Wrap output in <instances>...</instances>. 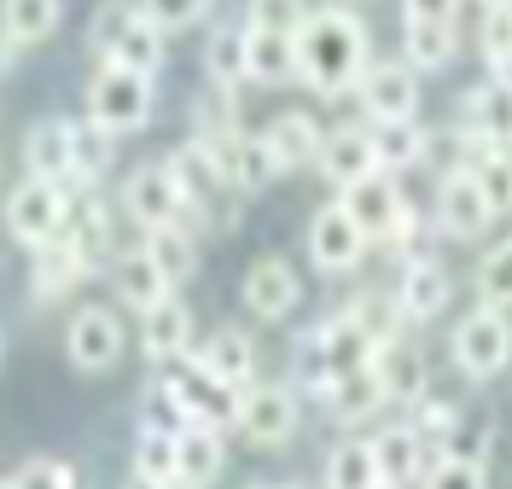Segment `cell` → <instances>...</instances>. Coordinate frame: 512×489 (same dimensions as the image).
I'll return each mask as SVG.
<instances>
[{"instance_id": "6da1fadb", "label": "cell", "mask_w": 512, "mask_h": 489, "mask_svg": "<svg viewBox=\"0 0 512 489\" xmlns=\"http://www.w3.org/2000/svg\"><path fill=\"white\" fill-rule=\"evenodd\" d=\"M367 70V24L344 6H320L297 30V76L315 94H344Z\"/></svg>"}, {"instance_id": "7a4b0ae2", "label": "cell", "mask_w": 512, "mask_h": 489, "mask_svg": "<svg viewBox=\"0 0 512 489\" xmlns=\"http://www.w3.org/2000/svg\"><path fill=\"white\" fill-rule=\"evenodd\" d=\"M373 350H379V338L361 326V315L355 309H344L338 321H326L320 332H309V344H303V385H315L320 396L332 391L344 373H355V367H367L373 361Z\"/></svg>"}, {"instance_id": "3957f363", "label": "cell", "mask_w": 512, "mask_h": 489, "mask_svg": "<svg viewBox=\"0 0 512 489\" xmlns=\"http://www.w3.org/2000/svg\"><path fill=\"white\" fill-rule=\"evenodd\" d=\"M146 117H152V76L105 59L88 82V123H99L105 134H134Z\"/></svg>"}, {"instance_id": "277c9868", "label": "cell", "mask_w": 512, "mask_h": 489, "mask_svg": "<svg viewBox=\"0 0 512 489\" xmlns=\"http://www.w3.org/2000/svg\"><path fill=\"white\" fill-rule=\"evenodd\" d=\"M454 361H460V373H466V379H495V373H507V361H512V321H507V309L478 303L466 321L454 326Z\"/></svg>"}, {"instance_id": "5b68a950", "label": "cell", "mask_w": 512, "mask_h": 489, "mask_svg": "<svg viewBox=\"0 0 512 489\" xmlns=\"http://www.w3.org/2000/svg\"><path fill=\"white\" fill-rule=\"evenodd\" d=\"M169 402L181 408V420H198V425H216V431H233V420H239V396L233 385H222L210 367H198V356L187 361V367H175L169 373Z\"/></svg>"}, {"instance_id": "8992f818", "label": "cell", "mask_w": 512, "mask_h": 489, "mask_svg": "<svg viewBox=\"0 0 512 489\" xmlns=\"http://www.w3.org/2000/svg\"><path fill=\"white\" fill-rule=\"evenodd\" d=\"M64 216H70V187L64 181H24V187H12L6 198V228L12 239H24V245H47V239H59L64 233Z\"/></svg>"}, {"instance_id": "52a82bcc", "label": "cell", "mask_w": 512, "mask_h": 489, "mask_svg": "<svg viewBox=\"0 0 512 489\" xmlns=\"http://www.w3.org/2000/svg\"><path fill=\"white\" fill-rule=\"evenodd\" d=\"M123 204L140 228H187V198L175 187L169 163H140L123 181Z\"/></svg>"}, {"instance_id": "ba28073f", "label": "cell", "mask_w": 512, "mask_h": 489, "mask_svg": "<svg viewBox=\"0 0 512 489\" xmlns=\"http://www.w3.org/2000/svg\"><path fill=\"white\" fill-rule=\"evenodd\" d=\"M64 356H70V367H82V373L117 367V356H123V321H117L105 303L76 309L70 326H64Z\"/></svg>"}, {"instance_id": "9c48e42d", "label": "cell", "mask_w": 512, "mask_h": 489, "mask_svg": "<svg viewBox=\"0 0 512 489\" xmlns=\"http://www.w3.org/2000/svg\"><path fill=\"white\" fill-rule=\"evenodd\" d=\"M233 431L245 443H256V449H280L291 431H297V396L286 385H245Z\"/></svg>"}, {"instance_id": "30bf717a", "label": "cell", "mask_w": 512, "mask_h": 489, "mask_svg": "<svg viewBox=\"0 0 512 489\" xmlns=\"http://www.w3.org/2000/svg\"><path fill=\"white\" fill-rule=\"evenodd\" d=\"M338 204L355 216V228L367 233V239H390V233L402 228V216H408V198H402V187H396V175H390V169L361 175L355 187H344Z\"/></svg>"}, {"instance_id": "8fae6325", "label": "cell", "mask_w": 512, "mask_h": 489, "mask_svg": "<svg viewBox=\"0 0 512 489\" xmlns=\"http://www.w3.org/2000/svg\"><path fill=\"white\" fill-rule=\"evenodd\" d=\"M367 233L355 228V216L344 210V204H326V210H315V222H309V257H315V268H326V274H350L355 262L367 257Z\"/></svg>"}, {"instance_id": "7c38bea8", "label": "cell", "mask_w": 512, "mask_h": 489, "mask_svg": "<svg viewBox=\"0 0 512 489\" xmlns=\"http://www.w3.org/2000/svg\"><path fill=\"white\" fill-rule=\"evenodd\" d=\"M361 105L373 111V123H396V117H414L419 105V76L402 59H384V65L361 70Z\"/></svg>"}, {"instance_id": "4fadbf2b", "label": "cell", "mask_w": 512, "mask_h": 489, "mask_svg": "<svg viewBox=\"0 0 512 489\" xmlns=\"http://www.w3.org/2000/svg\"><path fill=\"white\" fill-rule=\"evenodd\" d=\"M437 222H443V233H454V239H478V233L495 222V204H489V193H483V181L472 169H454L443 181V193H437Z\"/></svg>"}, {"instance_id": "5bb4252c", "label": "cell", "mask_w": 512, "mask_h": 489, "mask_svg": "<svg viewBox=\"0 0 512 489\" xmlns=\"http://www.w3.org/2000/svg\"><path fill=\"white\" fill-rule=\"evenodd\" d=\"M297 303H303V280H297L291 262H280V257L251 262V274H245V309H251L256 321H286Z\"/></svg>"}, {"instance_id": "9a60e30c", "label": "cell", "mask_w": 512, "mask_h": 489, "mask_svg": "<svg viewBox=\"0 0 512 489\" xmlns=\"http://www.w3.org/2000/svg\"><path fill=\"white\" fill-rule=\"evenodd\" d=\"M222 460H227V443H222L216 425L187 420L175 431V484H187V489L216 484V478H222Z\"/></svg>"}, {"instance_id": "2e32d148", "label": "cell", "mask_w": 512, "mask_h": 489, "mask_svg": "<svg viewBox=\"0 0 512 489\" xmlns=\"http://www.w3.org/2000/svg\"><path fill=\"white\" fill-rule=\"evenodd\" d=\"M187 344H192V315L181 297H163V303H152L140 315V350H146V361H181Z\"/></svg>"}, {"instance_id": "e0dca14e", "label": "cell", "mask_w": 512, "mask_h": 489, "mask_svg": "<svg viewBox=\"0 0 512 489\" xmlns=\"http://www.w3.org/2000/svg\"><path fill=\"white\" fill-rule=\"evenodd\" d=\"M373 373L384 385V402H419L425 396V356L408 338H384L373 350Z\"/></svg>"}, {"instance_id": "ac0fdd59", "label": "cell", "mask_w": 512, "mask_h": 489, "mask_svg": "<svg viewBox=\"0 0 512 489\" xmlns=\"http://www.w3.org/2000/svg\"><path fill=\"white\" fill-rule=\"evenodd\" d=\"M70 152H76V129L64 117H41L24 134V163H30L35 181H64L70 187Z\"/></svg>"}, {"instance_id": "d6986e66", "label": "cell", "mask_w": 512, "mask_h": 489, "mask_svg": "<svg viewBox=\"0 0 512 489\" xmlns=\"http://www.w3.org/2000/svg\"><path fill=\"white\" fill-rule=\"evenodd\" d=\"M262 146L274 152V163H280V169H303V163L320 158L326 134H320V123L309 117V111H280V117L262 129Z\"/></svg>"}, {"instance_id": "ffe728a7", "label": "cell", "mask_w": 512, "mask_h": 489, "mask_svg": "<svg viewBox=\"0 0 512 489\" xmlns=\"http://www.w3.org/2000/svg\"><path fill=\"white\" fill-rule=\"evenodd\" d=\"M204 70L216 82V94H233L239 82H251V24H222L204 47Z\"/></svg>"}, {"instance_id": "44dd1931", "label": "cell", "mask_w": 512, "mask_h": 489, "mask_svg": "<svg viewBox=\"0 0 512 489\" xmlns=\"http://www.w3.org/2000/svg\"><path fill=\"white\" fill-rule=\"evenodd\" d=\"M320 175L326 181H338V187H355L361 175H373L379 169V158H373V134L367 129H338L326 134V146H320Z\"/></svg>"}, {"instance_id": "7402d4cb", "label": "cell", "mask_w": 512, "mask_h": 489, "mask_svg": "<svg viewBox=\"0 0 512 489\" xmlns=\"http://www.w3.org/2000/svg\"><path fill=\"white\" fill-rule=\"evenodd\" d=\"M111 65H128L140 70V76H158L163 65V30L146 18V12H128L123 24L111 30V53H105Z\"/></svg>"}, {"instance_id": "603a6c76", "label": "cell", "mask_w": 512, "mask_h": 489, "mask_svg": "<svg viewBox=\"0 0 512 489\" xmlns=\"http://www.w3.org/2000/svg\"><path fill=\"white\" fill-rule=\"evenodd\" d=\"M448 303V268L431 257H414L402 268V292H396V309L408 315V321H431V315H443Z\"/></svg>"}, {"instance_id": "cb8c5ba5", "label": "cell", "mask_w": 512, "mask_h": 489, "mask_svg": "<svg viewBox=\"0 0 512 489\" xmlns=\"http://www.w3.org/2000/svg\"><path fill=\"white\" fill-rule=\"evenodd\" d=\"M88 268H94V262H88V257H82V251H76V245L59 233V239L35 245V274H30V286H35L41 297H70V292H76V280H82Z\"/></svg>"}, {"instance_id": "d4e9b609", "label": "cell", "mask_w": 512, "mask_h": 489, "mask_svg": "<svg viewBox=\"0 0 512 489\" xmlns=\"http://www.w3.org/2000/svg\"><path fill=\"white\" fill-rule=\"evenodd\" d=\"M198 367H210L222 385H233V391H245L256 373V350L245 332H233V326H222V332H210L204 338V350H198Z\"/></svg>"}, {"instance_id": "484cf974", "label": "cell", "mask_w": 512, "mask_h": 489, "mask_svg": "<svg viewBox=\"0 0 512 489\" xmlns=\"http://www.w3.org/2000/svg\"><path fill=\"white\" fill-rule=\"evenodd\" d=\"M373 443V460H379V478L384 484H414L419 466H425V443H419L414 425H390V431H379V437H367Z\"/></svg>"}, {"instance_id": "4316f807", "label": "cell", "mask_w": 512, "mask_h": 489, "mask_svg": "<svg viewBox=\"0 0 512 489\" xmlns=\"http://www.w3.org/2000/svg\"><path fill=\"white\" fill-rule=\"evenodd\" d=\"M326 408H332L344 425L373 420V414L384 408V385H379V373H373V361H367V367H355V373H344V379L326 391Z\"/></svg>"}, {"instance_id": "83f0119b", "label": "cell", "mask_w": 512, "mask_h": 489, "mask_svg": "<svg viewBox=\"0 0 512 489\" xmlns=\"http://www.w3.org/2000/svg\"><path fill=\"white\" fill-rule=\"evenodd\" d=\"M466 129L483 134V140H512V82H483V88H472L466 94Z\"/></svg>"}, {"instance_id": "f1b7e54d", "label": "cell", "mask_w": 512, "mask_h": 489, "mask_svg": "<svg viewBox=\"0 0 512 489\" xmlns=\"http://www.w3.org/2000/svg\"><path fill=\"white\" fill-rule=\"evenodd\" d=\"M59 30V0H0V35L12 47H35Z\"/></svg>"}, {"instance_id": "f546056e", "label": "cell", "mask_w": 512, "mask_h": 489, "mask_svg": "<svg viewBox=\"0 0 512 489\" xmlns=\"http://www.w3.org/2000/svg\"><path fill=\"white\" fill-rule=\"evenodd\" d=\"M64 239L82 251L88 262H99L111 251V216H105V204L88 193H70V216H64Z\"/></svg>"}, {"instance_id": "4dcf8cb0", "label": "cell", "mask_w": 512, "mask_h": 489, "mask_svg": "<svg viewBox=\"0 0 512 489\" xmlns=\"http://www.w3.org/2000/svg\"><path fill=\"white\" fill-rule=\"evenodd\" d=\"M379 460L367 437H344L332 455H326V489H379Z\"/></svg>"}, {"instance_id": "1f68e13d", "label": "cell", "mask_w": 512, "mask_h": 489, "mask_svg": "<svg viewBox=\"0 0 512 489\" xmlns=\"http://www.w3.org/2000/svg\"><path fill=\"white\" fill-rule=\"evenodd\" d=\"M402 47H408V65L414 70H443L460 47L454 24H437V18H408L402 24Z\"/></svg>"}, {"instance_id": "d6a6232c", "label": "cell", "mask_w": 512, "mask_h": 489, "mask_svg": "<svg viewBox=\"0 0 512 489\" xmlns=\"http://www.w3.org/2000/svg\"><path fill=\"white\" fill-rule=\"evenodd\" d=\"M146 257L158 262V274L169 286H181L198 274V245H192V228H146Z\"/></svg>"}, {"instance_id": "836d02e7", "label": "cell", "mask_w": 512, "mask_h": 489, "mask_svg": "<svg viewBox=\"0 0 512 489\" xmlns=\"http://www.w3.org/2000/svg\"><path fill=\"white\" fill-rule=\"evenodd\" d=\"M117 292H123L128 309H152V303H163L169 297V280L158 274V262L146 257V245L140 251H128V257H117Z\"/></svg>"}, {"instance_id": "e575fe53", "label": "cell", "mask_w": 512, "mask_h": 489, "mask_svg": "<svg viewBox=\"0 0 512 489\" xmlns=\"http://www.w3.org/2000/svg\"><path fill=\"white\" fill-rule=\"evenodd\" d=\"M297 76V35H274V30H251V82L280 88Z\"/></svg>"}, {"instance_id": "d590c367", "label": "cell", "mask_w": 512, "mask_h": 489, "mask_svg": "<svg viewBox=\"0 0 512 489\" xmlns=\"http://www.w3.org/2000/svg\"><path fill=\"white\" fill-rule=\"evenodd\" d=\"M373 158H379V169H408V163L425 158V129H419L414 117H396V123H373Z\"/></svg>"}, {"instance_id": "8d00e7d4", "label": "cell", "mask_w": 512, "mask_h": 489, "mask_svg": "<svg viewBox=\"0 0 512 489\" xmlns=\"http://www.w3.org/2000/svg\"><path fill=\"white\" fill-rule=\"evenodd\" d=\"M134 472L158 478V484H175V431L169 425H146L140 443H134Z\"/></svg>"}, {"instance_id": "74e56055", "label": "cell", "mask_w": 512, "mask_h": 489, "mask_svg": "<svg viewBox=\"0 0 512 489\" xmlns=\"http://www.w3.org/2000/svg\"><path fill=\"white\" fill-rule=\"evenodd\" d=\"M76 129V152H70V181H94L111 169V134L99 123H70Z\"/></svg>"}, {"instance_id": "f35d334b", "label": "cell", "mask_w": 512, "mask_h": 489, "mask_svg": "<svg viewBox=\"0 0 512 489\" xmlns=\"http://www.w3.org/2000/svg\"><path fill=\"white\" fill-rule=\"evenodd\" d=\"M478 297L495 309H512V239L478 262Z\"/></svg>"}, {"instance_id": "ab89813d", "label": "cell", "mask_w": 512, "mask_h": 489, "mask_svg": "<svg viewBox=\"0 0 512 489\" xmlns=\"http://www.w3.org/2000/svg\"><path fill=\"white\" fill-rule=\"evenodd\" d=\"M303 18H309L303 0H251V6H245V24H251V30H274V35H297Z\"/></svg>"}, {"instance_id": "60d3db41", "label": "cell", "mask_w": 512, "mask_h": 489, "mask_svg": "<svg viewBox=\"0 0 512 489\" xmlns=\"http://www.w3.org/2000/svg\"><path fill=\"white\" fill-rule=\"evenodd\" d=\"M12 489H76V466L53 455H35L12 472Z\"/></svg>"}, {"instance_id": "b9f144b4", "label": "cell", "mask_w": 512, "mask_h": 489, "mask_svg": "<svg viewBox=\"0 0 512 489\" xmlns=\"http://www.w3.org/2000/svg\"><path fill=\"white\" fill-rule=\"evenodd\" d=\"M140 12L169 35V30H192V24L210 12V0H140Z\"/></svg>"}, {"instance_id": "7bdbcfd3", "label": "cell", "mask_w": 512, "mask_h": 489, "mask_svg": "<svg viewBox=\"0 0 512 489\" xmlns=\"http://www.w3.org/2000/svg\"><path fill=\"white\" fill-rule=\"evenodd\" d=\"M483 59L495 70L512 65V6H489L483 12Z\"/></svg>"}, {"instance_id": "ee69618b", "label": "cell", "mask_w": 512, "mask_h": 489, "mask_svg": "<svg viewBox=\"0 0 512 489\" xmlns=\"http://www.w3.org/2000/svg\"><path fill=\"white\" fill-rule=\"evenodd\" d=\"M425 489H483V460H466V455H443L431 466Z\"/></svg>"}, {"instance_id": "f6af8a7d", "label": "cell", "mask_w": 512, "mask_h": 489, "mask_svg": "<svg viewBox=\"0 0 512 489\" xmlns=\"http://www.w3.org/2000/svg\"><path fill=\"white\" fill-rule=\"evenodd\" d=\"M472 175L483 181V193H489L495 210H512V175H507V163H501V152H495V158H483Z\"/></svg>"}, {"instance_id": "bcb514c9", "label": "cell", "mask_w": 512, "mask_h": 489, "mask_svg": "<svg viewBox=\"0 0 512 489\" xmlns=\"http://www.w3.org/2000/svg\"><path fill=\"white\" fill-rule=\"evenodd\" d=\"M460 0H408V18H437V24H454Z\"/></svg>"}, {"instance_id": "7dc6e473", "label": "cell", "mask_w": 512, "mask_h": 489, "mask_svg": "<svg viewBox=\"0 0 512 489\" xmlns=\"http://www.w3.org/2000/svg\"><path fill=\"white\" fill-rule=\"evenodd\" d=\"M123 489H169V484H158V478H146V472H134V478H128Z\"/></svg>"}, {"instance_id": "c3c4849f", "label": "cell", "mask_w": 512, "mask_h": 489, "mask_svg": "<svg viewBox=\"0 0 512 489\" xmlns=\"http://www.w3.org/2000/svg\"><path fill=\"white\" fill-rule=\"evenodd\" d=\"M501 163H507V175H512V140H501Z\"/></svg>"}, {"instance_id": "681fc988", "label": "cell", "mask_w": 512, "mask_h": 489, "mask_svg": "<svg viewBox=\"0 0 512 489\" xmlns=\"http://www.w3.org/2000/svg\"><path fill=\"white\" fill-rule=\"evenodd\" d=\"M483 6H512V0H483Z\"/></svg>"}, {"instance_id": "f907efd6", "label": "cell", "mask_w": 512, "mask_h": 489, "mask_svg": "<svg viewBox=\"0 0 512 489\" xmlns=\"http://www.w3.org/2000/svg\"><path fill=\"white\" fill-rule=\"evenodd\" d=\"M0 489H12V478H0Z\"/></svg>"}, {"instance_id": "816d5d0a", "label": "cell", "mask_w": 512, "mask_h": 489, "mask_svg": "<svg viewBox=\"0 0 512 489\" xmlns=\"http://www.w3.org/2000/svg\"><path fill=\"white\" fill-rule=\"evenodd\" d=\"M251 489H274V484H251Z\"/></svg>"}, {"instance_id": "f5cc1de1", "label": "cell", "mask_w": 512, "mask_h": 489, "mask_svg": "<svg viewBox=\"0 0 512 489\" xmlns=\"http://www.w3.org/2000/svg\"><path fill=\"white\" fill-rule=\"evenodd\" d=\"M0 356H6V338H0Z\"/></svg>"}, {"instance_id": "db71d44e", "label": "cell", "mask_w": 512, "mask_h": 489, "mask_svg": "<svg viewBox=\"0 0 512 489\" xmlns=\"http://www.w3.org/2000/svg\"><path fill=\"white\" fill-rule=\"evenodd\" d=\"M169 489H187V484H169Z\"/></svg>"}, {"instance_id": "11a10c76", "label": "cell", "mask_w": 512, "mask_h": 489, "mask_svg": "<svg viewBox=\"0 0 512 489\" xmlns=\"http://www.w3.org/2000/svg\"><path fill=\"white\" fill-rule=\"evenodd\" d=\"M379 489H396V484H379Z\"/></svg>"}]
</instances>
